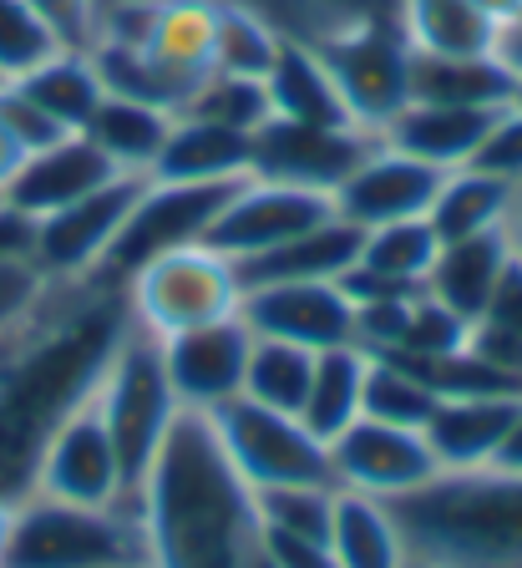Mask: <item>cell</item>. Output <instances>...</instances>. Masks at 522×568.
Wrapping results in <instances>:
<instances>
[{
  "instance_id": "8",
  "label": "cell",
  "mask_w": 522,
  "mask_h": 568,
  "mask_svg": "<svg viewBox=\"0 0 522 568\" xmlns=\"http://www.w3.org/2000/svg\"><path fill=\"white\" fill-rule=\"evenodd\" d=\"M320 57L330 67L335 87H340L345 106L356 128L366 132H386V122L411 102V47L396 21H350L325 31Z\"/></svg>"
},
{
  "instance_id": "39",
  "label": "cell",
  "mask_w": 522,
  "mask_h": 568,
  "mask_svg": "<svg viewBox=\"0 0 522 568\" xmlns=\"http://www.w3.org/2000/svg\"><path fill=\"white\" fill-rule=\"evenodd\" d=\"M37 21L57 36L61 47L86 51L96 41V26H102V0H25Z\"/></svg>"
},
{
  "instance_id": "40",
  "label": "cell",
  "mask_w": 522,
  "mask_h": 568,
  "mask_svg": "<svg viewBox=\"0 0 522 568\" xmlns=\"http://www.w3.org/2000/svg\"><path fill=\"white\" fill-rule=\"evenodd\" d=\"M0 122L11 128V138L21 142L25 153H37V148H51V142H57V138H72V132H61L57 122H51L47 112H41V106H31V102H25V97L16 92L11 82L0 87Z\"/></svg>"
},
{
  "instance_id": "14",
  "label": "cell",
  "mask_w": 522,
  "mask_h": 568,
  "mask_svg": "<svg viewBox=\"0 0 522 568\" xmlns=\"http://www.w3.org/2000/svg\"><path fill=\"white\" fill-rule=\"evenodd\" d=\"M330 213H335V199H325V193L244 178L224 199V209H218V219L203 244L218 248L224 260L244 264V260H254V254H264V248H279L285 239L315 229L320 219H330Z\"/></svg>"
},
{
  "instance_id": "28",
  "label": "cell",
  "mask_w": 522,
  "mask_h": 568,
  "mask_svg": "<svg viewBox=\"0 0 522 568\" xmlns=\"http://www.w3.org/2000/svg\"><path fill=\"white\" fill-rule=\"evenodd\" d=\"M366 371H370L366 345H335V351L315 355V376H309L299 422H305L325 447H330L350 422H360V412H366Z\"/></svg>"
},
{
  "instance_id": "37",
  "label": "cell",
  "mask_w": 522,
  "mask_h": 568,
  "mask_svg": "<svg viewBox=\"0 0 522 568\" xmlns=\"http://www.w3.org/2000/svg\"><path fill=\"white\" fill-rule=\"evenodd\" d=\"M51 51H61V41L37 21V11L25 0H0V87L21 82Z\"/></svg>"
},
{
  "instance_id": "51",
  "label": "cell",
  "mask_w": 522,
  "mask_h": 568,
  "mask_svg": "<svg viewBox=\"0 0 522 568\" xmlns=\"http://www.w3.org/2000/svg\"><path fill=\"white\" fill-rule=\"evenodd\" d=\"M518 21H522V16H518Z\"/></svg>"
},
{
  "instance_id": "44",
  "label": "cell",
  "mask_w": 522,
  "mask_h": 568,
  "mask_svg": "<svg viewBox=\"0 0 522 568\" xmlns=\"http://www.w3.org/2000/svg\"><path fill=\"white\" fill-rule=\"evenodd\" d=\"M21 163H25V148L11 138V128L0 122V193H6V183L16 178V168H21Z\"/></svg>"
},
{
  "instance_id": "24",
  "label": "cell",
  "mask_w": 522,
  "mask_h": 568,
  "mask_svg": "<svg viewBox=\"0 0 522 568\" xmlns=\"http://www.w3.org/2000/svg\"><path fill=\"white\" fill-rule=\"evenodd\" d=\"M498 112H502V106H498ZM487 122H492V112H477V106L406 102L401 112L386 122L380 142H391V148H401V153H411V158H421V163L451 173V168H467V163H472V153H477V142H482Z\"/></svg>"
},
{
  "instance_id": "42",
  "label": "cell",
  "mask_w": 522,
  "mask_h": 568,
  "mask_svg": "<svg viewBox=\"0 0 522 568\" xmlns=\"http://www.w3.org/2000/svg\"><path fill=\"white\" fill-rule=\"evenodd\" d=\"M37 239H41V219L16 209L11 199H0V260L37 270Z\"/></svg>"
},
{
  "instance_id": "1",
  "label": "cell",
  "mask_w": 522,
  "mask_h": 568,
  "mask_svg": "<svg viewBox=\"0 0 522 568\" xmlns=\"http://www.w3.org/2000/svg\"><path fill=\"white\" fill-rule=\"evenodd\" d=\"M132 331L127 290L102 274L47 280L31 315L0 335V497L25 503L61 422L86 406Z\"/></svg>"
},
{
  "instance_id": "19",
  "label": "cell",
  "mask_w": 522,
  "mask_h": 568,
  "mask_svg": "<svg viewBox=\"0 0 522 568\" xmlns=\"http://www.w3.org/2000/svg\"><path fill=\"white\" fill-rule=\"evenodd\" d=\"M112 178H117V168L96 153L82 132H72V138H57L51 148L25 153V163L16 168V178L6 183V199H11L16 209H25L31 219H47V213L86 199V193L112 183Z\"/></svg>"
},
{
  "instance_id": "13",
  "label": "cell",
  "mask_w": 522,
  "mask_h": 568,
  "mask_svg": "<svg viewBox=\"0 0 522 568\" xmlns=\"http://www.w3.org/2000/svg\"><path fill=\"white\" fill-rule=\"evenodd\" d=\"M147 178L137 173H117L112 183L92 189L86 199L66 203V209L41 219V239H37V270L41 280H86L102 270L117 229L127 224L132 203L143 193Z\"/></svg>"
},
{
  "instance_id": "6",
  "label": "cell",
  "mask_w": 522,
  "mask_h": 568,
  "mask_svg": "<svg viewBox=\"0 0 522 568\" xmlns=\"http://www.w3.org/2000/svg\"><path fill=\"white\" fill-rule=\"evenodd\" d=\"M122 290H127L132 325L153 331L157 341L208 325V320L238 315V300H244V280H238L234 260H224L208 244L167 248V254L147 260Z\"/></svg>"
},
{
  "instance_id": "29",
  "label": "cell",
  "mask_w": 522,
  "mask_h": 568,
  "mask_svg": "<svg viewBox=\"0 0 522 568\" xmlns=\"http://www.w3.org/2000/svg\"><path fill=\"white\" fill-rule=\"evenodd\" d=\"M330 558L335 568H406V544L391 503L335 487Z\"/></svg>"
},
{
  "instance_id": "35",
  "label": "cell",
  "mask_w": 522,
  "mask_h": 568,
  "mask_svg": "<svg viewBox=\"0 0 522 568\" xmlns=\"http://www.w3.org/2000/svg\"><path fill=\"white\" fill-rule=\"evenodd\" d=\"M183 118H203L234 132H259L269 122V92H264V82H249V77L208 71L198 92L188 97V106H183Z\"/></svg>"
},
{
  "instance_id": "48",
  "label": "cell",
  "mask_w": 522,
  "mask_h": 568,
  "mask_svg": "<svg viewBox=\"0 0 522 568\" xmlns=\"http://www.w3.org/2000/svg\"><path fill=\"white\" fill-rule=\"evenodd\" d=\"M11 523H16V503L0 497V564H6V548H11Z\"/></svg>"
},
{
  "instance_id": "11",
  "label": "cell",
  "mask_w": 522,
  "mask_h": 568,
  "mask_svg": "<svg viewBox=\"0 0 522 568\" xmlns=\"http://www.w3.org/2000/svg\"><path fill=\"white\" fill-rule=\"evenodd\" d=\"M31 497H57V503H76V508H132L127 477H122L117 447H112L96 396L76 406L57 437L47 442Z\"/></svg>"
},
{
  "instance_id": "41",
  "label": "cell",
  "mask_w": 522,
  "mask_h": 568,
  "mask_svg": "<svg viewBox=\"0 0 522 568\" xmlns=\"http://www.w3.org/2000/svg\"><path fill=\"white\" fill-rule=\"evenodd\" d=\"M41 290H47L41 270H31V264L0 260V335L11 331L16 320L31 315V305L41 300Z\"/></svg>"
},
{
  "instance_id": "10",
  "label": "cell",
  "mask_w": 522,
  "mask_h": 568,
  "mask_svg": "<svg viewBox=\"0 0 522 568\" xmlns=\"http://www.w3.org/2000/svg\"><path fill=\"white\" fill-rule=\"evenodd\" d=\"M376 148H380V138L366 128H305V122L269 118L254 132L249 178L335 199V189H340L345 178L356 173Z\"/></svg>"
},
{
  "instance_id": "22",
  "label": "cell",
  "mask_w": 522,
  "mask_h": 568,
  "mask_svg": "<svg viewBox=\"0 0 522 568\" xmlns=\"http://www.w3.org/2000/svg\"><path fill=\"white\" fill-rule=\"evenodd\" d=\"M356 260H360V229L345 224L340 213H330L315 229L285 239L279 248H264V254L234 264V270L244 280V290H254V284H315V280L340 284Z\"/></svg>"
},
{
  "instance_id": "30",
  "label": "cell",
  "mask_w": 522,
  "mask_h": 568,
  "mask_svg": "<svg viewBox=\"0 0 522 568\" xmlns=\"http://www.w3.org/2000/svg\"><path fill=\"white\" fill-rule=\"evenodd\" d=\"M11 87L31 106H41L61 132H82L86 122H92V112L102 106V97H108L92 57H86V51H72V47L51 51L37 71H25L21 82H11Z\"/></svg>"
},
{
  "instance_id": "45",
  "label": "cell",
  "mask_w": 522,
  "mask_h": 568,
  "mask_svg": "<svg viewBox=\"0 0 522 568\" xmlns=\"http://www.w3.org/2000/svg\"><path fill=\"white\" fill-rule=\"evenodd\" d=\"M502 234H508V244H512V260L522 264V183H518V193H512V209H508V224H502Z\"/></svg>"
},
{
  "instance_id": "47",
  "label": "cell",
  "mask_w": 522,
  "mask_h": 568,
  "mask_svg": "<svg viewBox=\"0 0 522 568\" xmlns=\"http://www.w3.org/2000/svg\"><path fill=\"white\" fill-rule=\"evenodd\" d=\"M498 467H508V473H522V412H518V422H512V437H508V447H502Z\"/></svg>"
},
{
  "instance_id": "26",
  "label": "cell",
  "mask_w": 522,
  "mask_h": 568,
  "mask_svg": "<svg viewBox=\"0 0 522 568\" xmlns=\"http://www.w3.org/2000/svg\"><path fill=\"white\" fill-rule=\"evenodd\" d=\"M396 26L421 57H487L502 47V26L477 0H396Z\"/></svg>"
},
{
  "instance_id": "43",
  "label": "cell",
  "mask_w": 522,
  "mask_h": 568,
  "mask_svg": "<svg viewBox=\"0 0 522 568\" xmlns=\"http://www.w3.org/2000/svg\"><path fill=\"white\" fill-rule=\"evenodd\" d=\"M269 558L274 568H335L330 544L299 538V532H274V528H269Z\"/></svg>"
},
{
  "instance_id": "15",
  "label": "cell",
  "mask_w": 522,
  "mask_h": 568,
  "mask_svg": "<svg viewBox=\"0 0 522 568\" xmlns=\"http://www.w3.org/2000/svg\"><path fill=\"white\" fill-rule=\"evenodd\" d=\"M157 345H163V366H167V381H173V396H178L183 412L214 416L218 406L244 396V366H249L254 335L238 315L163 335Z\"/></svg>"
},
{
  "instance_id": "2",
  "label": "cell",
  "mask_w": 522,
  "mask_h": 568,
  "mask_svg": "<svg viewBox=\"0 0 522 568\" xmlns=\"http://www.w3.org/2000/svg\"><path fill=\"white\" fill-rule=\"evenodd\" d=\"M147 568H274L259 497L214 437V422L183 412L153 473L132 493Z\"/></svg>"
},
{
  "instance_id": "18",
  "label": "cell",
  "mask_w": 522,
  "mask_h": 568,
  "mask_svg": "<svg viewBox=\"0 0 522 568\" xmlns=\"http://www.w3.org/2000/svg\"><path fill=\"white\" fill-rule=\"evenodd\" d=\"M518 412H522V396H512V390L447 396V402H437V412H431V422H427V442H431V452H437V467L441 473L498 467Z\"/></svg>"
},
{
  "instance_id": "20",
  "label": "cell",
  "mask_w": 522,
  "mask_h": 568,
  "mask_svg": "<svg viewBox=\"0 0 522 568\" xmlns=\"http://www.w3.org/2000/svg\"><path fill=\"white\" fill-rule=\"evenodd\" d=\"M512 270V244L502 229L492 234H472V239H451V244L437 248V264L427 274V290L447 315H457L462 325H477L482 310L492 305L502 274Z\"/></svg>"
},
{
  "instance_id": "16",
  "label": "cell",
  "mask_w": 522,
  "mask_h": 568,
  "mask_svg": "<svg viewBox=\"0 0 522 568\" xmlns=\"http://www.w3.org/2000/svg\"><path fill=\"white\" fill-rule=\"evenodd\" d=\"M238 320L264 341H289L305 351L356 345V300L345 284H254L238 300Z\"/></svg>"
},
{
  "instance_id": "31",
  "label": "cell",
  "mask_w": 522,
  "mask_h": 568,
  "mask_svg": "<svg viewBox=\"0 0 522 568\" xmlns=\"http://www.w3.org/2000/svg\"><path fill=\"white\" fill-rule=\"evenodd\" d=\"M512 193H518L512 183L482 173V168H451V173H441V183H437V199H431V209H427V224L437 229L441 244H451V239H472V234H492V229L508 224Z\"/></svg>"
},
{
  "instance_id": "7",
  "label": "cell",
  "mask_w": 522,
  "mask_h": 568,
  "mask_svg": "<svg viewBox=\"0 0 522 568\" xmlns=\"http://www.w3.org/2000/svg\"><path fill=\"white\" fill-rule=\"evenodd\" d=\"M214 437L224 447V457L234 462V473L254 487H335L330 477V447H325L295 412H269V406L238 396V402L218 406L214 416Z\"/></svg>"
},
{
  "instance_id": "34",
  "label": "cell",
  "mask_w": 522,
  "mask_h": 568,
  "mask_svg": "<svg viewBox=\"0 0 522 568\" xmlns=\"http://www.w3.org/2000/svg\"><path fill=\"white\" fill-rule=\"evenodd\" d=\"M437 402H441V396L421 376H416L411 366H401V361H391V355H370V371H366V412H360V416H376V422L427 432Z\"/></svg>"
},
{
  "instance_id": "32",
  "label": "cell",
  "mask_w": 522,
  "mask_h": 568,
  "mask_svg": "<svg viewBox=\"0 0 522 568\" xmlns=\"http://www.w3.org/2000/svg\"><path fill=\"white\" fill-rule=\"evenodd\" d=\"M285 31L249 0H218L214 11V71L224 77H249L264 82L274 67V51H279Z\"/></svg>"
},
{
  "instance_id": "33",
  "label": "cell",
  "mask_w": 522,
  "mask_h": 568,
  "mask_svg": "<svg viewBox=\"0 0 522 568\" xmlns=\"http://www.w3.org/2000/svg\"><path fill=\"white\" fill-rule=\"evenodd\" d=\"M315 355L320 351H305V345L264 341V335H254L249 366H244V396L259 402V406H269V412H295L299 416L305 390H309V376H315Z\"/></svg>"
},
{
  "instance_id": "36",
  "label": "cell",
  "mask_w": 522,
  "mask_h": 568,
  "mask_svg": "<svg viewBox=\"0 0 522 568\" xmlns=\"http://www.w3.org/2000/svg\"><path fill=\"white\" fill-rule=\"evenodd\" d=\"M264 513V528L274 532H299V538H320L330 544V518H335V487H269L254 493Z\"/></svg>"
},
{
  "instance_id": "17",
  "label": "cell",
  "mask_w": 522,
  "mask_h": 568,
  "mask_svg": "<svg viewBox=\"0 0 522 568\" xmlns=\"http://www.w3.org/2000/svg\"><path fill=\"white\" fill-rule=\"evenodd\" d=\"M437 183H441V168L401 153L391 142H380L376 153L335 189V213L345 224H356L360 234L380 224H401V219H427L431 199H437Z\"/></svg>"
},
{
  "instance_id": "3",
  "label": "cell",
  "mask_w": 522,
  "mask_h": 568,
  "mask_svg": "<svg viewBox=\"0 0 522 568\" xmlns=\"http://www.w3.org/2000/svg\"><path fill=\"white\" fill-rule=\"evenodd\" d=\"M406 558L437 568H522V473H437L391 503Z\"/></svg>"
},
{
  "instance_id": "25",
  "label": "cell",
  "mask_w": 522,
  "mask_h": 568,
  "mask_svg": "<svg viewBox=\"0 0 522 568\" xmlns=\"http://www.w3.org/2000/svg\"><path fill=\"white\" fill-rule=\"evenodd\" d=\"M249 153L254 132H234L178 112L163 153H157L153 178H163V183H238V178H249Z\"/></svg>"
},
{
  "instance_id": "9",
  "label": "cell",
  "mask_w": 522,
  "mask_h": 568,
  "mask_svg": "<svg viewBox=\"0 0 522 568\" xmlns=\"http://www.w3.org/2000/svg\"><path fill=\"white\" fill-rule=\"evenodd\" d=\"M228 193H234V183H163V178H147L96 274L112 284H127L147 260L167 254V248L203 244Z\"/></svg>"
},
{
  "instance_id": "21",
  "label": "cell",
  "mask_w": 522,
  "mask_h": 568,
  "mask_svg": "<svg viewBox=\"0 0 522 568\" xmlns=\"http://www.w3.org/2000/svg\"><path fill=\"white\" fill-rule=\"evenodd\" d=\"M264 92H269V118L305 122V128H356L315 41L285 36L274 51L269 77H264Z\"/></svg>"
},
{
  "instance_id": "27",
  "label": "cell",
  "mask_w": 522,
  "mask_h": 568,
  "mask_svg": "<svg viewBox=\"0 0 522 568\" xmlns=\"http://www.w3.org/2000/svg\"><path fill=\"white\" fill-rule=\"evenodd\" d=\"M167 132H173V112L147 102H132V97H102V106L92 112V122L82 128V138L92 142L96 153L108 158L117 173H137L153 178L157 153H163Z\"/></svg>"
},
{
  "instance_id": "12",
  "label": "cell",
  "mask_w": 522,
  "mask_h": 568,
  "mask_svg": "<svg viewBox=\"0 0 522 568\" xmlns=\"http://www.w3.org/2000/svg\"><path fill=\"white\" fill-rule=\"evenodd\" d=\"M437 467V452H431L427 432H411V426H391L376 422V416H360L330 442V477L345 493H366L380 503H396V497L416 493L421 483H431Z\"/></svg>"
},
{
  "instance_id": "38",
  "label": "cell",
  "mask_w": 522,
  "mask_h": 568,
  "mask_svg": "<svg viewBox=\"0 0 522 568\" xmlns=\"http://www.w3.org/2000/svg\"><path fill=\"white\" fill-rule=\"evenodd\" d=\"M467 168H482V173L502 178L512 189L522 183V97L508 102L502 112H492V122H487V132Z\"/></svg>"
},
{
  "instance_id": "50",
  "label": "cell",
  "mask_w": 522,
  "mask_h": 568,
  "mask_svg": "<svg viewBox=\"0 0 522 568\" xmlns=\"http://www.w3.org/2000/svg\"><path fill=\"white\" fill-rule=\"evenodd\" d=\"M0 199H6V193H0Z\"/></svg>"
},
{
  "instance_id": "4",
  "label": "cell",
  "mask_w": 522,
  "mask_h": 568,
  "mask_svg": "<svg viewBox=\"0 0 522 568\" xmlns=\"http://www.w3.org/2000/svg\"><path fill=\"white\" fill-rule=\"evenodd\" d=\"M96 406H102V422L112 432V447H117L122 477H127V497L143 487V477L153 473L163 442L173 437L183 406L173 396V381L163 366V345L153 331L132 325L122 335L117 355H112L108 376L96 386Z\"/></svg>"
},
{
  "instance_id": "5",
  "label": "cell",
  "mask_w": 522,
  "mask_h": 568,
  "mask_svg": "<svg viewBox=\"0 0 522 568\" xmlns=\"http://www.w3.org/2000/svg\"><path fill=\"white\" fill-rule=\"evenodd\" d=\"M0 568H147L143 523L132 508H76L57 497L16 503Z\"/></svg>"
},
{
  "instance_id": "23",
  "label": "cell",
  "mask_w": 522,
  "mask_h": 568,
  "mask_svg": "<svg viewBox=\"0 0 522 568\" xmlns=\"http://www.w3.org/2000/svg\"><path fill=\"white\" fill-rule=\"evenodd\" d=\"M518 97L522 82L502 61V51H487V57H421V51H411V102L498 112Z\"/></svg>"
},
{
  "instance_id": "46",
  "label": "cell",
  "mask_w": 522,
  "mask_h": 568,
  "mask_svg": "<svg viewBox=\"0 0 522 568\" xmlns=\"http://www.w3.org/2000/svg\"><path fill=\"white\" fill-rule=\"evenodd\" d=\"M502 61H508L512 71H518V82H522V21H512L508 31H502Z\"/></svg>"
},
{
  "instance_id": "49",
  "label": "cell",
  "mask_w": 522,
  "mask_h": 568,
  "mask_svg": "<svg viewBox=\"0 0 522 568\" xmlns=\"http://www.w3.org/2000/svg\"><path fill=\"white\" fill-rule=\"evenodd\" d=\"M406 568H437V564H421V558H406Z\"/></svg>"
}]
</instances>
